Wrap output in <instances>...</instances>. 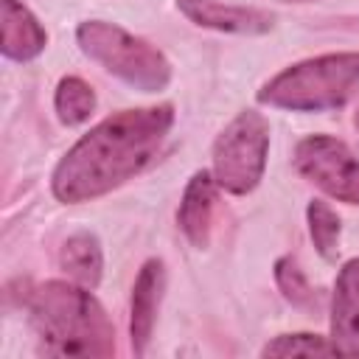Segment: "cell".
<instances>
[{"label": "cell", "instance_id": "cell-3", "mask_svg": "<svg viewBox=\"0 0 359 359\" xmlns=\"http://www.w3.org/2000/svg\"><path fill=\"white\" fill-rule=\"evenodd\" d=\"M359 90V53H328L306 59L278 73L258 101L294 112H323L342 107Z\"/></svg>", "mask_w": 359, "mask_h": 359}, {"label": "cell", "instance_id": "cell-14", "mask_svg": "<svg viewBox=\"0 0 359 359\" xmlns=\"http://www.w3.org/2000/svg\"><path fill=\"white\" fill-rule=\"evenodd\" d=\"M331 339L317 334H283L264 345V356H331Z\"/></svg>", "mask_w": 359, "mask_h": 359}, {"label": "cell", "instance_id": "cell-15", "mask_svg": "<svg viewBox=\"0 0 359 359\" xmlns=\"http://www.w3.org/2000/svg\"><path fill=\"white\" fill-rule=\"evenodd\" d=\"M309 227H311V238H314L317 252L325 255V258H334L337 241H339V219H337V213L325 202L314 199L309 205Z\"/></svg>", "mask_w": 359, "mask_h": 359}, {"label": "cell", "instance_id": "cell-2", "mask_svg": "<svg viewBox=\"0 0 359 359\" xmlns=\"http://www.w3.org/2000/svg\"><path fill=\"white\" fill-rule=\"evenodd\" d=\"M34 325L45 353L104 356L112 351V325L98 300L73 283H45L34 294Z\"/></svg>", "mask_w": 359, "mask_h": 359}, {"label": "cell", "instance_id": "cell-10", "mask_svg": "<svg viewBox=\"0 0 359 359\" xmlns=\"http://www.w3.org/2000/svg\"><path fill=\"white\" fill-rule=\"evenodd\" d=\"M163 280L165 278H163V264L160 261H146L137 280H135L132 320H129L135 353H143L149 339H151V328H154V317H157V306H160V294H163Z\"/></svg>", "mask_w": 359, "mask_h": 359}, {"label": "cell", "instance_id": "cell-17", "mask_svg": "<svg viewBox=\"0 0 359 359\" xmlns=\"http://www.w3.org/2000/svg\"><path fill=\"white\" fill-rule=\"evenodd\" d=\"M356 126H359V112H356Z\"/></svg>", "mask_w": 359, "mask_h": 359}, {"label": "cell", "instance_id": "cell-7", "mask_svg": "<svg viewBox=\"0 0 359 359\" xmlns=\"http://www.w3.org/2000/svg\"><path fill=\"white\" fill-rule=\"evenodd\" d=\"M331 345L342 356H359V258H351L334 283Z\"/></svg>", "mask_w": 359, "mask_h": 359}, {"label": "cell", "instance_id": "cell-18", "mask_svg": "<svg viewBox=\"0 0 359 359\" xmlns=\"http://www.w3.org/2000/svg\"><path fill=\"white\" fill-rule=\"evenodd\" d=\"M286 3H292V0H286ZM294 3H300V0H294Z\"/></svg>", "mask_w": 359, "mask_h": 359}, {"label": "cell", "instance_id": "cell-12", "mask_svg": "<svg viewBox=\"0 0 359 359\" xmlns=\"http://www.w3.org/2000/svg\"><path fill=\"white\" fill-rule=\"evenodd\" d=\"M59 264L62 269L81 286L93 289L98 286L101 280V266H104V258H101V247H98V238L93 233H76L65 241L62 252H59Z\"/></svg>", "mask_w": 359, "mask_h": 359}, {"label": "cell", "instance_id": "cell-1", "mask_svg": "<svg viewBox=\"0 0 359 359\" xmlns=\"http://www.w3.org/2000/svg\"><path fill=\"white\" fill-rule=\"evenodd\" d=\"M174 123V109H123L93 126L56 165L53 194L62 202L95 199L123 180L140 174L165 140Z\"/></svg>", "mask_w": 359, "mask_h": 359}, {"label": "cell", "instance_id": "cell-9", "mask_svg": "<svg viewBox=\"0 0 359 359\" xmlns=\"http://www.w3.org/2000/svg\"><path fill=\"white\" fill-rule=\"evenodd\" d=\"M0 28H3V56L14 62H28L45 48V31L36 17L17 0H0Z\"/></svg>", "mask_w": 359, "mask_h": 359}, {"label": "cell", "instance_id": "cell-11", "mask_svg": "<svg viewBox=\"0 0 359 359\" xmlns=\"http://www.w3.org/2000/svg\"><path fill=\"white\" fill-rule=\"evenodd\" d=\"M216 180L210 171H196L182 194L180 202V227L182 233L191 238V244L205 247L208 244V233H210V216H213V205H216Z\"/></svg>", "mask_w": 359, "mask_h": 359}, {"label": "cell", "instance_id": "cell-16", "mask_svg": "<svg viewBox=\"0 0 359 359\" xmlns=\"http://www.w3.org/2000/svg\"><path fill=\"white\" fill-rule=\"evenodd\" d=\"M275 278L283 289V294L292 300V303H306L309 300V283L303 278V272L297 269V264L292 258H280L275 264Z\"/></svg>", "mask_w": 359, "mask_h": 359}, {"label": "cell", "instance_id": "cell-8", "mask_svg": "<svg viewBox=\"0 0 359 359\" xmlns=\"http://www.w3.org/2000/svg\"><path fill=\"white\" fill-rule=\"evenodd\" d=\"M177 6L191 22L227 34H264L272 28V14L261 8L224 6L216 0H177Z\"/></svg>", "mask_w": 359, "mask_h": 359}, {"label": "cell", "instance_id": "cell-13", "mask_svg": "<svg viewBox=\"0 0 359 359\" xmlns=\"http://www.w3.org/2000/svg\"><path fill=\"white\" fill-rule=\"evenodd\" d=\"M95 109V93L90 90V84H84L76 76H67L59 81L56 87V112L59 121L67 126H79L84 123Z\"/></svg>", "mask_w": 359, "mask_h": 359}, {"label": "cell", "instance_id": "cell-6", "mask_svg": "<svg viewBox=\"0 0 359 359\" xmlns=\"http://www.w3.org/2000/svg\"><path fill=\"white\" fill-rule=\"evenodd\" d=\"M294 165L328 196L359 205V160L342 140L328 135L303 137L294 149Z\"/></svg>", "mask_w": 359, "mask_h": 359}, {"label": "cell", "instance_id": "cell-4", "mask_svg": "<svg viewBox=\"0 0 359 359\" xmlns=\"http://www.w3.org/2000/svg\"><path fill=\"white\" fill-rule=\"evenodd\" d=\"M76 36L81 50L93 62H98L104 70H109L112 76L123 79L126 84L143 93L163 90L171 79V67L157 48L126 34L112 22H104V20L81 22Z\"/></svg>", "mask_w": 359, "mask_h": 359}, {"label": "cell", "instance_id": "cell-5", "mask_svg": "<svg viewBox=\"0 0 359 359\" xmlns=\"http://www.w3.org/2000/svg\"><path fill=\"white\" fill-rule=\"evenodd\" d=\"M269 123L264 115L241 112L213 143V180L227 194H247L258 185L266 165Z\"/></svg>", "mask_w": 359, "mask_h": 359}]
</instances>
